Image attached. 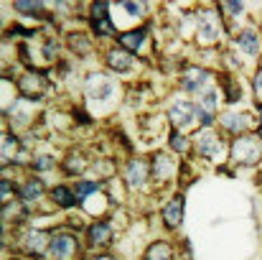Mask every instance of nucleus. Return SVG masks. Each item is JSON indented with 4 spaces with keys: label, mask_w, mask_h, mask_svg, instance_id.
<instances>
[{
    "label": "nucleus",
    "mask_w": 262,
    "mask_h": 260,
    "mask_svg": "<svg viewBox=\"0 0 262 260\" xmlns=\"http://www.w3.org/2000/svg\"><path fill=\"white\" fill-rule=\"evenodd\" d=\"M196 151H199V156H204L206 161H222L224 158V143L216 138V133L211 130V128H204V130H199L196 133Z\"/></svg>",
    "instance_id": "obj_1"
},
{
    "label": "nucleus",
    "mask_w": 262,
    "mask_h": 260,
    "mask_svg": "<svg viewBox=\"0 0 262 260\" xmlns=\"http://www.w3.org/2000/svg\"><path fill=\"white\" fill-rule=\"evenodd\" d=\"M260 141L252 135H237V141L232 143V158L237 164H257L260 161Z\"/></svg>",
    "instance_id": "obj_2"
},
{
    "label": "nucleus",
    "mask_w": 262,
    "mask_h": 260,
    "mask_svg": "<svg viewBox=\"0 0 262 260\" xmlns=\"http://www.w3.org/2000/svg\"><path fill=\"white\" fill-rule=\"evenodd\" d=\"M49 248H51V255L56 260H77V255H82L77 237L69 235V232H56L51 237V245Z\"/></svg>",
    "instance_id": "obj_3"
},
{
    "label": "nucleus",
    "mask_w": 262,
    "mask_h": 260,
    "mask_svg": "<svg viewBox=\"0 0 262 260\" xmlns=\"http://www.w3.org/2000/svg\"><path fill=\"white\" fill-rule=\"evenodd\" d=\"M107 8H110V3H94L92 5V18L89 21H92V28H94L97 36H115V26L107 15Z\"/></svg>",
    "instance_id": "obj_4"
},
{
    "label": "nucleus",
    "mask_w": 262,
    "mask_h": 260,
    "mask_svg": "<svg viewBox=\"0 0 262 260\" xmlns=\"http://www.w3.org/2000/svg\"><path fill=\"white\" fill-rule=\"evenodd\" d=\"M168 117L173 123V130H186L196 120V105H191V102H176L173 107H171V112H168Z\"/></svg>",
    "instance_id": "obj_5"
},
{
    "label": "nucleus",
    "mask_w": 262,
    "mask_h": 260,
    "mask_svg": "<svg viewBox=\"0 0 262 260\" xmlns=\"http://www.w3.org/2000/svg\"><path fill=\"white\" fill-rule=\"evenodd\" d=\"M183 209H186V199L183 194H176L173 199L163 207V222L168 230H176L181 222H183Z\"/></svg>",
    "instance_id": "obj_6"
},
{
    "label": "nucleus",
    "mask_w": 262,
    "mask_h": 260,
    "mask_svg": "<svg viewBox=\"0 0 262 260\" xmlns=\"http://www.w3.org/2000/svg\"><path fill=\"white\" fill-rule=\"evenodd\" d=\"M107 67L115 72H127L133 67V54L125 49H112V51H107Z\"/></svg>",
    "instance_id": "obj_7"
},
{
    "label": "nucleus",
    "mask_w": 262,
    "mask_h": 260,
    "mask_svg": "<svg viewBox=\"0 0 262 260\" xmlns=\"http://www.w3.org/2000/svg\"><path fill=\"white\" fill-rule=\"evenodd\" d=\"M206 79H209V72L186 67V74L181 77V87H183L186 92H196V89H201V87L206 85Z\"/></svg>",
    "instance_id": "obj_8"
},
{
    "label": "nucleus",
    "mask_w": 262,
    "mask_h": 260,
    "mask_svg": "<svg viewBox=\"0 0 262 260\" xmlns=\"http://www.w3.org/2000/svg\"><path fill=\"white\" fill-rule=\"evenodd\" d=\"M125 178L130 184V189H140L148 178V166L143 161H130L127 164V171H125Z\"/></svg>",
    "instance_id": "obj_9"
},
{
    "label": "nucleus",
    "mask_w": 262,
    "mask_h": 260,
    "mask_svg": "<svg viewBox=\"0 0 262 260\" xmlns=\"http://www.w3.org/2000/svg\"><path fill=\"white\" fill-rule=\"evenodd\" d=\"M110 240H112V230H110L107 222H94V225L89 227V243H92V245H97V248H107Z\"/></svg>",
    "instance_id": "obj_10"
},
{
    "label": "nucleus",
    "mask_w": 262,
    "mask_h": 260,
    "mask_svg": "<svg viewBox=\"0 0 262 260\" xmlns=\"http://www.w3.org/2000/svg\"><path fill=\"white\" fill-rule=\"evenodd\" d=\"M46 245H51V240H46L43 232H28L26 240H23V248H26L33 258H41L43 250H46Z\"/></svg>",
    "instance_id": "obj_11"
},
{
    "label": "nucleus",
    "mask_w": 262,
    "mask_h": 260,
    "mask_svg": "<svg viewBox=\"0 0 262 260\" xmlns=\"http://www.w3.org/2000/svg\"><path fill=\"white\" fill-rule=\"evenodd\" d=\"M143 44H145V31H143V28L120 33V46H122L125 51H140Z\"/></svg>",
    "instance_id": "obj_12"
},
{
    "label": "nucleus",
    "mask_w": 262,
    "mask_h": 260,
    "mask_svg": "<svg viewBox=\"0 0 262 260\" xmlns=\"http://www.w3.org/2000/svg\"><path fill=\"white\" fill-rule=\"evenodd\" d=\"M222 128L229 130V133H245L250 128V115H234V112H227L222 115Z\"/></svg>",
    "instance_id": "obj_13"
},
{
    "label": "nucleus",
    "mask_w": 262,
    "mask_h": 260,
    "mask_svg": "<svg viewBox=\"0 0 262 260\" xmlns=\"http://www.w3.org/2000/svg\"><path fill=\"white\" fill-rule=\"evenodd\" d=\"M237 46H239L245 54H260L262 41L255 31H242V33L237 36Z\"/></svg>",
    "instance_id": "obj_14"
},
{
    "label": "nucleus",
    "mask_w": 262,
    "mask_h": 260,
    "mask_svg": "<svg viewBox=\"0 0 262 260\" xmlns=\"http://www.w3.org/2000/svg\"><path fill=\"white\" fill-rule=\"evenodd\" d=\"M171 173H173V161H171L166 153H156V156H153V176H156L158 181H166Z\"/></svg>",
    "instance_id": "obj_15"
},
{
    "label": "nucleus",
    "mask_w": 262,
    "mask_h": 260,
    "mask_svg": "<svg viewBox=\"0 0 262 260\" xmlns=\"http://www.w3.org/2000/svg\"><path fill=\"white\" fill-rule=\"evenodd\" d=\"M143 260H173L171 245H168L166 240H158V243H153V245H150V248L145 250Z\"/></svg>",
    "instance_id": "obj_16"
},
{
    "label": "nucleus",
    "mask_w": 262,
    "mask_h": 260,
    "mask_svg": "<svg viewBox=\"0 0 262 260\" xmlns=\"http://www.w3.org/2000/svg\"><path fill=\"white\" fill-rule=\"evenodd\" d=\"M92 85H97L94 89H89L92 99H110L112 92H115V85L110 79H104V77H92Z\"/></svg>",
    "instance_id": "obj_17"
},
{
    "label": "nucleus",
    "mask_w": 262,
    "mask_h": 260,
    "mask_svg": "<svg viewBox=\"0 0 262 260\" xmlns=\"http://www.w3.org/2000/svg\"><path fill=\"white\" fill-rule=\"evenodd\" d=\"M51 199H54L59 207H64V209H72V207L79 202L67 186H56V189H51Z\"/></svg>",
    "instance_id": "obj_18"
},
{
    "label": "nucleus",
    "mask_w": 262,
    "mask_h": 260,
    "mask_svg": "<svg viewBox=\"0 0 262 260\" xmlns=\"http://www.w3.org/2000/svg\"><path fill=\"white\" fill-rule=\"evenodd\" d=\"M216 38H219V28H216L209 18H204V21H201V28H199V41L211 44V41H216Z\"/></svg>",
    "instance_id": "obj_19"
},
{
    "label": "nucleus",
    "mask_w": 262,
    "mask_h": 260,
    "mask_svg": "<svg viewBox=\"0 0 262 260\" xmlns=\"http://www.w3.org/2000/svg\"><path fill=\"white\" fill-rule=\"evenodd\" d=\"M43 194V184L38 181V178H31V181H26V186L20 189V196L26 199V202H33V199H38Z\"/></svg>",
    "instance_id": "obj_20"
},
{
    "label": "nucleus",
    "mask_w": 262,
    "mask_h": 260,
    "mask_svg": "<svg viewBox=\"0 0 262 260\" xmlns=\"http://www.w3.org/2000/svg\"><path fill=\"white\" fill-rule=\"evenodd\" d=\"M222 85H224L227 102H229V105H234V102H239V99H242V87H237V82H234L232 77H224V79H222Z\"/></svg>",
    "instance_id": "obj_21"
},
{
    "label": "nucleus",
    "mask_w": 262,
    "mask_h": 260,
    "mask_svg": "<svg viewBox=\"0 0 262 260\" xmlns=\"http://www.w3.org/2000/svg\"><path fill=\"white\" fill-rule=\"evenodd\" d=\"M171 148L178 151V153H186V151H188V138H186L181 130H173V133H171Z\"/></svg>",
    "instance_id": "obj_22"
},
{
    "label": "nucleus",
    "mask_w": 262,
    "mask_h": 260,
    "mask_svg": "<svg viewBox=\"0 0 262 260\" xmlns=\"http://www.w3.org/2000/svg\"><path fill=\"white\" fill-rule=\"evenodd\" d=\"M94 191H99V184H97V181H79V184H77V194H79V202H84L89 194H94Z\"/></svg>",
    "instance_id": "obj_23"
},
{
    "label": "nucleus",
    "mask_w": 262,
    "mask_h": 260,
    "mask_svg": "<svg viewBox=\"0 0 262 260\" xmlns=\"http://www.w3.org/2000/svg\"><path fill=\"white\" fill-rule=\"evenodd\" d=\"M84 169V164H82V156L77 158V156H69L67 158V164H64V171L72 173V176H79V171Z\"/></svg>",
    "instance_id": "obj_24"
},
{
    "label": "nucleus",
    "mask_w": 262,
    "mask_h": 260,
    "mask_svg": "<svg viewBox=\"0 0 262 260\" xmlns=\"http://www.w3.org/2000/svg\"><path fill=\"white\" fill-rule=\"evenodd\" d=\"M15 10H23V13L41 15V13H43V5H41V3H15Z\"/></svg>",
    "instance_id": "obj_25"
},
{
    "label": "nucleus",
    "mask_w": 262,
    "mask_h": 260,
    "mask_svg": "<svg viewBox=\"0 0 262 260\" xmlns=\"http://www.w3.org/2000/svg\"><path fill=\"white\" fill-rule=\"evenodd\" d=\"M199 107H204L206 112H214V107H216V92H214V89H209V92L204 94V99L199 102Z\"/></svg>",
    "instance_id": "obj_26"
},
{
    "label": "nucleus",
    "mask_w": 262,
    "mask_h": 260,
    "mask_svg": "<svg viewBox=\"0 0 262 260\" xmlns=\"http://www.w3.org/2000/svg\"><path fill=\"white\" fill-rule=\"evenodd\" d=\"M33 169H36V171H49V169H54V158L41 156V158H36V161H33Z\"/></svg>",
    "instance_id": "obj_27"
},
{
    "label": "nucleus",
    "mask_w": 262,
    "mask_h": 260,
    "mask_svg": "<svg viewBox=\"0 0 262 260\" xmlns=\"http://www.w3.org/2000/svg\"><path fill=\"white\" fill-rule=\"evenodd\" d=\"M122 8H125L130 15H135V18H140V13H143V5H140V3H122Z\"/></svg>",
    "instance_id": "obj_28"
},
{
    "label": "nucleus",
    "mask_w": 262,
    "mask_h": 260,
    "mask_svg": "<svg viewBox=\"0 0 262 260\" xmlns=\"http://www.w3.org/2000/svg\"><path fill=\"white\" fill-rule=\"evenodd\" d=\"M222 8H224V10H229V13H234V15L245 10V5H242V3H222Z\"/></svg>",
    "instance_id": "obj_29"
},
{
    "label": "nucleus",
    "mask_w": 262,
    "mask_h": 260,
    "mask_svg": "<svg viewBox=\"0 0 262 260\" xmlns=\"http://www.w3.org/2000/svg\"><path fill=\"white\" fill-rule=\"evenodd\" d=\"M255 94H257V99H260V105H262V69L255 74Z\"/></svg>",
    "instance_id": "obj_30"
},
{
    "label": "nucleus",
    "mask_w": 262,
    "mask_h": 260,
    "mask_svg": "<svg viewBox=\"0 0 262 260\" xmlns=\"http://www.w3.org/2000/svg\"><path fill=\"white\" fill-rule=\"evenodd\" d=\"M56 49H59V41H56V38H51V41L46 44V56H49V59H54Z\"/></svg>",
    "instance_id": "obj_31"
},
{
    "label": "nucleus",
    "mask_w": 262,
    "mask_h": 260,
    "mask_svg": "<svg viewBox=\"0 0 262 260\" xmlns=\"http://www.w3.org/2000/svg\"><path fill=\"white\" fill-rule=\"evenodd\" d=\"M10 189H13V186H10V181L5 178V181L0 184V194H3V202H8V194H10Z\"/></svg>",
    "instance_id": "obj_32"
},
{
    "label": "nucleus",
    "mask_w": 262,
    "mask_h": 260,
    "mask_svg": "<svg viewBox=\"0 0 262 260\" xmlns=\"http://www.w3.org/2000/svg\"><path fill=\"white\" fill-rule=\"evenodd\" d=\"M257 138H260V141H262V128H260V130H257Z\"/></svg>",
    "instance_id": "obj_33"
},
{
    "label": "nucleus",
    "mask_w": 262,
    "mask_h": 260,
    "mask_svg": "<svg viewBox=\"0 0 262 260\" xmlns=\"http://www.w3.org/2000/svg\"><path fill=\"white\" fill-rule=\"evenodd\" d=\"M97 260H112V258H97Z\"/></svg>",
    "instance_id": "obj_34"
},
{
    "label": "nucleus",
    "mask_w": 262,
    "mask_h": 260,
    "mask_svg": "<svg viewBox=\"0 0 262 260\" xmlns=\"http://www.w3.org/2000/svg\"><path fill=\"white\" fill-rule=\"evenodd\" d=\"M260 117H262V105H260Z\"/></svg>",
    "instance_id": "obj_35"
}]
</instances>
